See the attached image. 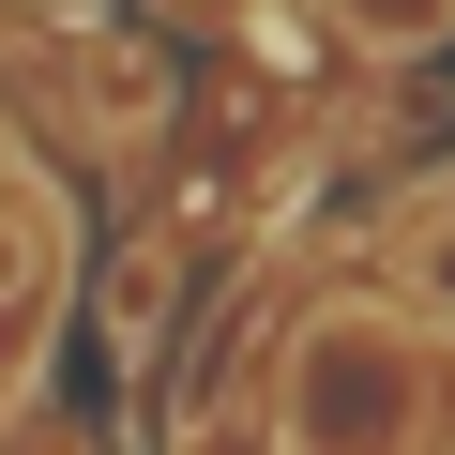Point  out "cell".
I'll list each match as a JSON object with an SVG mask.
<instances>
[{"instance_id":"1","label":"cell","mask_w":455,"mask_h":455,"mask_svg":"<svg viewBox=\"0 0 455 455\" xmlns=\"http://www.w3.org/2000/svg\"><path fill=\"white\" fill-rule=\"evenodd\" d=\"M274 440L289 455H425L440 440V349L410 304H319L289 334V395H274Z\"/></svg>"},{"instance_id":"2","label":"cell","mask_w":455,"mask_h":455,"mask_svg":"<svg viewBox=\"0 0 455 455\" xmlns=\"http://www.w3.org/2000/svg\"><path fill=\"white\" fill-rule=\"evenodd\" d=\"M61 274H76V228H61V197H46V182H0V410L46 379Z\"/></svg>"},{"instance_id":"3","label":"cell","mask_w":455,"mask_h":455,"mask_svg":"<svg viewBox=\"0 0 455 455\" xmlns=\"http://www.w3.org/2000/svg\"><path fill=\"white\" fill-rule=\"evenodd\" d=\"M349 61H440L455 46V0H319Z\"/></svg>"},{"instance_id":"4","label":"cell","mask_w":455,"mask_h":455,"mask_svg":"<svg viewBox=\"0 0 455 455\" xmlns=\"http://www.w3.org/2000/svg\"><path fill=\"white\" fill-rule=\"evenodd\" d=\"M167 289H182V259H167V243H137V259L107 274V349H122V364H152V349H167Z\"/></svg>"},{"instance_id":"5","label":"cell","mask_w":455,"mask_h":455,"mask_svg":"<svg viewBox=\"0 0 455 455\" xmlns=\"http://www.w3.org/2000/svg\"><path fill=\"white\" fill-rule=\"evenodd\" d=\"M395 289H410V319H455V182L410 212V243H395Z\"/></svg>"},{"instance_id":"6","label":"cell","mask_w":455,"mask_h":455,"mask_svg":"<svg viewBox=\"0 0 455 455\" xmlns=\"http://www.w3.org/2000/svg\"><path fill=\"white\" fill-rule=\"evenodd\" d=\"M31 16H92V0H31Z\"/></svg>"}]
</instances>
